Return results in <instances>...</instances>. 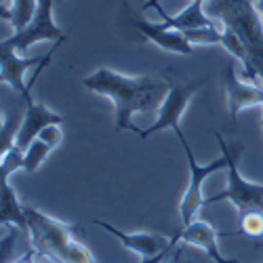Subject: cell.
I'll return each instance as SVG.
<instances>
[{"mask_svg":"<svg viewBox=\"0 0 263 263\" xmlns=\"http://www.w3.org/2000/svg\"><path fill=\"white\" fill-rule=\"evenodd\" d=\"M86 91L107 97L114 103L116 130H135L133 116L139 112L158 109L164 95L168 93V80L156 76H126L114 72L112 68H99L93 74L82 78Z\"/></svg>","mask_w":263,"mask_h":263,"instance_id":"obj_1","label":"cell"},{"mask_svg":"<svg viewBox=\"0 0 263 263\" xmlns=\"http://www.w3.org/2000/svg\"><path fill=\"white\" fill-rule=\"evenodd\" d=\"M28 236L34 251L55 263H97L91 249L76 238L74 226L42 213L36 206H26Z\"/></svg>","mask_w":263,"mask_h":263,"instance_id":"obj_2","label":"cell"},{"mask_svg":"<svg viewBox=\"0 0 263 263\" xmlns=\"http://www.w3.org/2000/svg\"><path fill=\"white\" fill-rule=\"evenodd\" d=\"M209 15L240 38L263 84V19L255 0H209Z\"/></svg>","mask_w":263,"mask_h":263,"instance_id":"obj_3","label":"cell"},{"mask_svg":"<svg viewBox=\"0 0 263 263\" xmlns=\"http://www.w3.org/2000/svg\"><path fill=\"white\" fill-rule=\"evenodd\" d=\"M215 137H217V143L221 147V152L228 156V185L223 192L206 198V204L230 200L238 209V217L245 215V213H251V211H263V185L245 179L242 175H240V168H238V160L242 156L245 145L242 143L228 145L223 141L221 133H215Z\"/></svg>","mask_w":263,"mask_h":263,"instance_id":"obj_4","label":"cell"},{"mask_svg":"<svg viewBox=\"0 0 263 263\" xmlns=\"http://www.w3.org/2000/svg\"><path fill=\"white\" fill-rule=\"evenodd\" d=\"M173 130H175V135H177V139H179V143H181V147L185 152L187 164H190V183H187V187H185V192L181 196V202H179L181 223L187 226V223H192L194 219H196V213H198L206 204V198H204V194H202V183L206 181L209 175L221 171V168H228V156L221 152V156H219L217 160H211L209 164H198V160H196V156H194V149L187 143L181 126L177 124Z\"/></svg>","mask_w":263,"mask_h":263,"instance_id":"obj_5","label":"cell"},{"mask_svg":"<svg viewBox=\"0 0 263 263\" xmlns=\"http://www.w3.org/2000/svg\"><path fill=\"white\" fill-rule=\"evenodd\" d=\"M204 84H206V78H202V80H187V82H173V80H168V93L164 95V99H162V103L158 107V116H156L154 124L147 126V128H139L137 135L141 139H147L149 135L160 133V130L175 128L179 124V120L183 118L192 97L198 93Z\"/></svg>","mask_w":263,"mask_h":263,"instance_id":"obj_6","label":"cell"},{"mask_svg":"<svg viewBox=\"0 0 263 263\" xmlns=\"http://www.w3.org/2000/svg\"><path fill=\"white\" fill-rule=\"evenodd\" d=\"M55 3L57 0H38V9H36L30 24L24 30L13 32V36L3 38L0 47H9V49H15L17 53H24L32 45L42 42V40L63 42L65 38H68V34L55 24V17H53Z\"/></svg>","mask_w":263,"mask_h":263,"instance_id":"obj_7","label":"cell"},{"mask_svg":"<svg viewBox=\"0 0 263 263\" xmlns=\"http://www.w3.org/2000/svg\"><path fill=\"white\" fill-rule=\"evenodd\" d=\"M93 223L99 226L101 230H105L107 234H112L124 249L137 253L141 257V263H164V261L171 259L175 249L179 247V242L175 238H166V236H160V234H154V232L128 234V232H122V230L114 228L112 223L99 221V219H95Z\"/></svg>","mask_w":263,"mask_h":263,"instance_id":"obj_8","label":"cell"},{"mask_svg":"<svg viewBox=\"0 0 263 263\" xmlns=\"http://www.w3.org/2000/svg\"><path fill=\"white\" fill-rule=\"evenodd\" d=\"M219 236H226V234L217 232L209 221H204V219H194L192 223L183 226L179 232H175L173 238L177 240L179 245L183 242V245H192L196 249L204 251V255L215 263H240L236 259H228V257L221 255V251H219V247H217Z\"/></svg>","mask_w":263,"mask_h":263,"instance_id":"obj_9","label":"cell"},{"mask_svg":"<svg viewBox=\"0 0 263 263\" xmlns=\"http://www.w3.org/2000/svg\"><path fill=\"white\" fill-rule=\"evenodd\" d=\"M49 55L42 57H19L15 49L0 47V80L9 84L13 91H17L24 99H32V86L26 84V72L32 65H40L42 61H47Z\"/></svg>","mask_w":263,"mask_h":263,"instance_id":"obj_10","label":"cell"},{"mask_svg":"<svg viewBox=\"0 0 263 263\" xmlns=\"http://www.w3.org/2000/svg\"><path fill=\"white\" fill-rule=\"evenodd\" d=\"M128 24H130V28H135L145 40H152L162 51H171V53H177V55H192L194 53V47L185 40L181 30L166 28L162 24H152V21L135 17L133 13H128Z\"/></svg>","mask_w":263,"mask_h":263,"instance_id":"obj_11","label":"cell"},{"mask_svg":"<svg viewBox=\"0 0 263 263\" xmlns=\"http://www.w3.org/2000/svg\"><path fill=\"white\" fill-rule=\"evenodd\" d=\"M49 124H63V116L55 114L53 109H49L45 103L34 101V99H26V109H24V122L17 133L15 145L19 149H28V145L40 135V130L49 126Z\"/></svg>","mask_w":263,"mask_h":263,"instance_id":"obj_12","label":"cell"},{"mask_svg":"<svg viewBox=\"0 0 263 263\" xmlns=\"http://www.w3.org/2000/svg\"><path fill=\"white\" fill-rule=\"evenodd\" d=\"M226 95H228V112L230 118L236 122L238 112L247 107H261L263 103V84L255 82H240L234 65L226 68Z\"/></svg>","mask_w":263,"mask_h":263,"instance_id":"obj_13","label":"cell"},{"mask_svg":"<svg viewBox=\"0 0 263 263\" xmlns=\"http://www.w3.org/2000/svg\"><path fill=\"white\" fill-rule=\"evenodd\" d=\"M202 5H204L202 0H192V3H190L183 11H179L177 15H173V17L164 15V11H162L160 7H156V9H158V13H160V17H162V21H160L162 26L175 28V30H181V32H183V30H192V28L215 26V19L202 11Z\"/></svg>","mask_w":263,"mask_h":263,"instance_id":"obj_14","label":"cell"},{"mask_svg":"<svg viewBox=\"0 0 263 263\" xmlns=\"http://www.w3.org/2000/svg\"><path fill=\"white\" fill-rule=\"evenodd\" d=\"M3 192H0V221L3 226H15L24 234H28V217H26V204H21L13 185L9 183V177H0Z\"/></svg>","mask_w":263,"mask_h":263,"instance_id":"obj_15","label":"cell"},{"mask_svg":"<svg viewBox=\"0 0 263 263\" xmlns=\"http://www.w3.org/2000/svg\"><path fill=\"white\" fill-rule=\"evenodd\" d=\"M51 152H53V147L45 139L36 137L28 145V149L24 152V162H21V168H24L26 173H30V175H36V171L42 166V162L49 158Z\"/></svg>","mask_w":263,"mask_h":263,"instance_id":"obj_16","label":"cell"},{"mask_svg":"<svg viewBox=\"0 0 263 263\" xmlns=\"http://www.w3.org/2000/svg\"><path fill=\"white\" fill-rule=\"evenodd\" d=\"M24 122V114H7L3 112V126H0V156L15 145L17 133Z\"/></svg>","mask_w":263,"mask_h":263,"instance_id":"obj_17","label":"cell"},{"mask_svg":"<svg viewBox=\"0 0 263 263\" xmlns=\"http://www.w3.org/2000/svg\"><path fill=\"white\" fill-rule=\"evenodd\" d=\"M185 40L192 47H209V45H221L223 38V28L219 30L217 26H204V28H192V30H183Z\"/></svg>","mask_w":263,"mask_h":263,"instance_id":"obj_18","label":"cell"},{"mask_svg":"<svg viewBox=\"0 0 263 263\" xmlns=\"http://www.w3.org/2000/svg\"><path fill=\"white\" fill-rule=\"evenodd\" d=\"M236 234H245L249 238L263 236V211H251V213L240 215Z\"/></svg>","mask_w":263,"mask_h":263,"instance_id":"obj_19","label":"cell"},{"mask_svg":"<svg viewBox=\"0 0 263 263\" xmlns=\"http://www.w3.org/2000/svg\"><path fill=\"white\" fill-rule=\"evenodd\" d=\"M40 139H45L53 149L63 141V128H61V124H49V126H45L40 130V135H38Z\"/></svg>","mask_w":263,"mask_h":263,"instance_id":"obj_20","label":"cell"},{"mask_svg":"<svg viewBox=\"0 0 263 263\" xmlns=\"http://www.w3.org/2000/svg\"><path fill=\"white\" fill-rule=\"evenodd\" d=\"M36 251H34V247L30 245V249H28V253L24 255V257H21V259H17V261H13V263H36L34 259H32V255H34Z\"/></svg>","mask_w":263,"mask_h":263,"instance_id":"obj_21","label":"cell"},{"mask_svg":"<svg viewBox=\"0 0 263 263\" xmlns=\"http://www.w3.org/2000/svg\"><path fill=\"white\" fill-rule=\"evenodd\" d=\"M181 253H183V251L177 247V249H175V253H173V257L168 259V263H181Z\"/></svg>","mask_w":263,"mask_h":263,"instance_id":"obj_22","label":"cell"},{"mask_svg":"<svg viewBox=\"0 0 263 263\" xmlns=\"http://www.w3.org/2000/svg\"><path fill=\"white\" fill-rule=\"evenodd\" d=\"M158 3H160V0H147V3L143 5V9H152V7H154V9H156V7H160ZM202 3H209V0H202Z\"/></svg>","mask_w":263,"mask_h":263,"instance_id":"obj_23","label":"cell"},{"mask_svg":"<svg viewBox=\"0 0 263 263\" xmlns=\"http://www.w3.org/2000/svg\"><path fill=\"white\" fill-rule=\"evenodd\" d=\"M255 7H257V11H259V15L263 19V0H255Z\"/></svg>","mask_w":263,"mask_h":263,"instance_id":"obj_24","label":"cell"},{"mask_svg":"<svg viewBox=\"0 0 263 263\" xmlns=\"http://www.w3.org/2000/svg\"><path fill=\"white\" fill-rule=\"evenodd\" d=\"M261 112H263V103H261ZM261 126H263V118H261Z\"/></svg>","mask_w":263,"mask_h":263,"instance_id":"obj_25","label":"cell"},{"mask_svg":"<svg viewBox=\"0 0 263 263\" xmlns=\"http://www.w3.org/2000/svg\"><path fill=\"white\" fill-rule=\"evenodd\" d=\"M57 3H61V0H57Z\"/></svg>","mask_w":263,"mask_h":263,"instance_id":"obj_26","label":"cell"},{"mask_svg":"<svg viewBox=\"0 0 263 263\" xmlns=\"http://www.w3.org/2000/svg\"><path fill=\"white\" fill-rule=\"evenodd\" d=\"M164 263H168V261H164Z\"/></svg>","mask_w":263,"mask_h":263,"instance_id":"obj_27","label":"cell"}]
</instances>
